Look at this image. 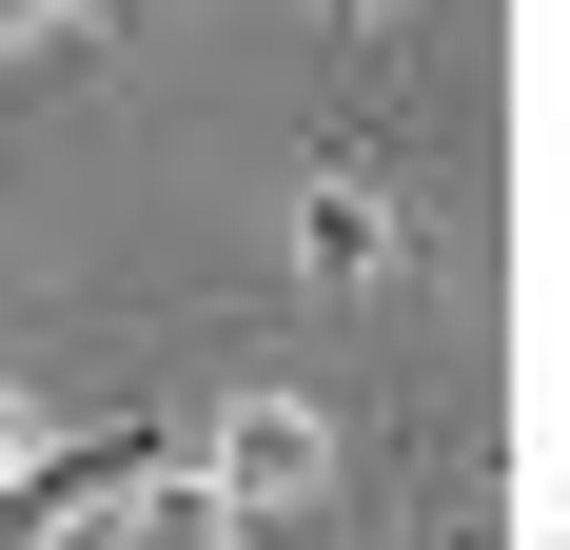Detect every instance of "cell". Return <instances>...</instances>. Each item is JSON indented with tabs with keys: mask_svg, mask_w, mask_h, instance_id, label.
<instances>
[{
	"mask_svg": "<svg viewBox=\"0 0 570 550\" xmlns=\"http://www.w3.org/2000/svg\"><path fill=\"white\" fill-rule=\"evenodd\" d=\"M197 492L236 511V550L315 531V511H335V413H315V393H236L217 433H197Z\"/></svg>",
	"mask_w": 570,
	"mask_h": 550,
	"instance_id": "6da1fadb",
	"label": "cell"
},
{
	"mask_svg": "<svg viewBox=\"0 0 570 550\" xmlns=\"http://www.w3.org/2000/svg\"><path fill=\"white\" fill-rule=\"evenodd\" d=\"M138 472H177V433H158V413H99V433H40L20 472H0V550H59L79 511H118V492H138Z\"/></svg>",
	"mask_w": 570,
	"mask_h": 550,
	"instance_id": "7a4b0ae2",
	"label": "cell"
},
{
	"mask_svg": "<svg viewBox=\"0 0 570 550\" xmlns=\"http://www.w3.org/2000/svg\"><path fill=\"white\" fill-rule=\"evenodd\" d=\"M295 275H315V295H374V275H394V197H374V158H315V197H295Z\"/></svg>",
	"mask_w": 570,
	"mask_h": 550,
	"instance_id": "3957f363",
	"label": "cell"
},
{
	"mask_svg": "<svg viewBox=\"0 0 570 550\" xmlns=\"http://www.w3.org/2000/svg\"><path fill=\"white\" fill-rule=\"evenodd\" d=\"M118 550H236V511L197 492V452H177V472H138V492H118Z\"/></svg>",
	"mask_w": 570,
	"mask_h": 550,
	"instance_id": "277c9868",
	"label": "cell"
},
{
	"mask_svg": "<svg viewBox=\"0 0 570 550\" xmlns=\"http://www.w3.org/2000/svg\"><path fill=\"white\" fill-rule=\"evenodd\" d=\"M20 452H40V413H20V393H0V472H20Z\"/></svg>",
	"mask_w": 570,
	"mask_h": 550,
	"instance_id": "5b68a950",
	"label": "cell"
},
{
	"mask_svg": "<svg viewBox=\"0 0 570 550\" xmlns=\"http://www.w3.org/2000/svg\"><path fill=\"white\" fill-rule=\"evenodd\" d=\"M20 40H40V0H0V59H20Z\"/></svg>",
	"mask_w": 570,
	"mask_h": 550,
	"instance_id": "8992f818",
	"label": "cell"
},
{
	"mask_svg": "<svg viewBox=\"0 0 570 550\" xmlns=\"http://www.w3.org/2000/svg\"><path fill=\"white\" fill-rule=\"evenodd\" d=\"M40 20H138V0H40Z\"/></svg>",
	"mask_w": 570,
	"mask_h": 550,
	"instance_id": "52a82bcc",
	"label": "cell"
},
{
	"mask_svg": "<svg viewBox=\"0 0 570 550\" xmlns=\"http://www.w3.org/2000/svg\"><path fill=\"white\" fill-rule=\"evenodd\" d=\"M335 20H394V0H335Z\"/></svg>",
	"mask_w": 570,
	"mask_h": 550,
	"instance_id": "ba28073f",
	"label": "cell"
}]
</instances>
